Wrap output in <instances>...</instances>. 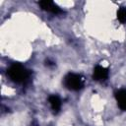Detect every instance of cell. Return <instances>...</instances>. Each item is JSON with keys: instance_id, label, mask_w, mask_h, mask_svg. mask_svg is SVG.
<instances>
[{"instance_id": "cell-5", "label": "cell", "mask_w": 126, "mask_h": 126, "mask_svg": "<svg viewBox=\"0 0 126 126\" xmlns=\"http://www.w3.org/2000/svg\"><path fill=\"white\" fill-rule=\"evenodd\" d=\"M115 98L118 106L122 110H126V90H118L115 93Z\"/></svg>"}, {"instance_id": "cell-6", "label": "cell", "mask_w": 126, "mask_h": 126, "mask_svg": "<svg viewBox=\"0 0 126 126\" xmlns=\"http://www.w3.org/2000/svg\"><path fill=\"white\" fill-rule=\"evenodd\" d=\"M48 101H49V104H50L51 109L53 110V112L54 113L59 112V110L61 108V99H60V97L56 94H52L48 97Z\"/></svg>"}, {"instance_id": "cell-4", "label": "cell", "mask_w": 126, "mask_h": 126, "mask_svg": "<svg viewBox=\"0 0 126 126\" xmlns=\"http://www.w3.org/2000/svg\"><path fill=\"white\" fill-rule=\"evenodd\" d=\"M108 77V70L102 66H95L94 69L93 78L95 81H104Z\"/></svg>"}, {"instance_id": "cell-3", "label": "cell", "mask_w": 126, "mask_h": 126, "mask_svg": "<svg viewBox=\"0 0 126 126\" xmlns=\"http://www.w3.org/2000/svg\"><path fill=\"white\" fill-rule=\"evenodd\" d=\"M39 6H40V8L42 10L47 11V12H50V13L55 14V15H58V14H61L62 13V10L55 3H53L52 1H47V0L40 1L39 2Z\"/></svg>"}, {"instance_id": "cell-7", "label": "cell", "mask_w": 126, "mask_h": 126, "mask_svg": "<svg viewBox=\"0 0 126 126\" xmlns=\"http://www.w3.org/2000/svg\"><path fill=\"white\" fill-rule=\"evenodd\" d=\"M117 19L120 23H126V8H120L117 11Z\"/></svg>"}, {"instance_id": "cell-1", "label": "cell", "mask_w": 126, "mask_h": 126, "mask_svg": "<svg viewBox=\"0 0 126 126\" xmlns=\"http://www.w3.org/2000/svg\"><path fill=\"white\" fill-rule=\"evenodd\" d=\"M7 74L13 82L19 84H24L28 82L31 77V72L21 64H13L8 69Z\"/></svg>"}, {"instance_id": "cell-2", "label": "cell", "mask_w": 126, "mask_h": 126, "mask_svg": "<svg viewBox=\"0 0 126 126\" xmlns=\"http://www.w3.org/2000/svg\"><path fill=\"white\" fill-rule=\"evenodd\" d=\"M64 86L71 91H79L84 87L85 80L84 78L75 73H69L64 77Z\"/></svg>"}, {"instance_id": "cell-8", "label": "cell", "mask_w": 126, "mask_h": 126, "mask_svg": "<svg viewBox=\"0 0 126 126\" xmlns=\"http://www.w3.org/2000/svg\"><path fill=\"white\" fill-rule=\"evenodd\" d=\"M45 65H46V66H48V67H51V66H54L55 64H54V62H53V61L46 60V61H45Z\"/></svg>"}]
</instances>
